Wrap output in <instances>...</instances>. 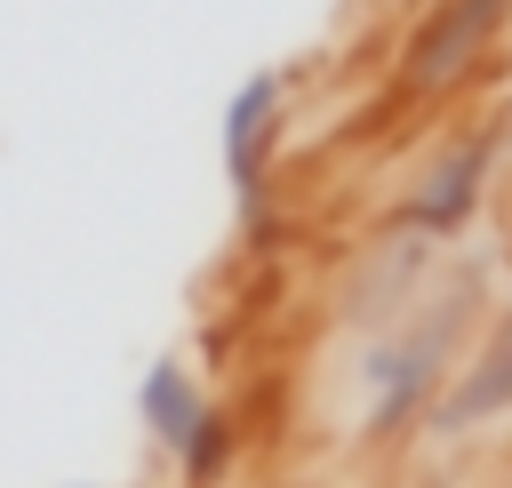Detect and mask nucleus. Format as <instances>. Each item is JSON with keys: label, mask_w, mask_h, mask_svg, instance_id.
I'll use <instances>...</instances> for the list:
<instances>
[{"label": "nucleus", "mask_w": 512, "mask_h": 488, "mask_svg": "<svg viewBox=\"0 0 512 488\" xmlns=\"http://www.w3.org/2000/svg\"><path fill=\"white\" fill-rule=\"evenodd\" d=\"M208 408H216V392H208V376H200L192 352H152L144 360V376H136V432H144V448L160 464L200 432Z\"/></svg>", "instance_id": "0eeeda50"}, {"label": "nucleus", "mask_w": 512, "mask_h": 488, "mask_svg": "<svg viewBox=\"0 0 512 488\" xmlns=\"http://www.w3.org/2000/svg\"><path fill=\"white\" fill-rule=\"evenodd\" d=\"M488 120H496V128H504V144H512V88L496 96V112H488Z\"/></svg>", "instance_id": "1a4fd4ad"}, {"label": "nucleus", "mask_w": 512, "mask_h": 488, "mask_svg": "<svg viewBox=\"0 0 512 488\" xmlns=\"http://www.w3.org/2000/svg\"><path fill=\"white\" fill-rule=\"evenodd\" d=\"M240 456H248V432H240V416L216 400V408L200 416V432L168 456V480H176V488H224V480L240 472Z\"/></svg>", "instance_id": "6e6552de"}, {"label": "nucleus", "mask_w": 512, "mask_h": 488, "mask_svg": "<svg viewBox=\"0 0 512 488\" xmlns=\"http://www.w3.org/2000/svg\"><path fill=\"white\" fill-rule=\"evenodd\" d=\"M496 312V264L488 256H440L432 288L352 352V440L360 448H400L424 432L448 368L464 360L472 328Z\"/></svg>", "instance_id": "f257e3e1"}, {"label": "nucleus", "mask_w": 512, "mask_h": 488, "mask_svg": "<svg viewBox=\"0 0 512 488\" xmlns=\"http://www.w3.org/2000/svg\"><path fill=\"white\" fill-rule=\"evenodd\" d=\"M440 256H448V248H424V240H408V232H384V224H376V240H368V248L344 264V280H336V320H344L352 336L392 328V320L432 288Z\"/></svg>", "instance_id": "39448f33"}, {"label": "nucleus", "mask_w": 512, "mask_h": 488, "mask_svg": "<svg viewBox=\"0 0 512 488\" xmlns=\"http://www.w3.org/2000/svg\"><path fill=\"white\" fill-rule=\"evenodd\" d=\"M64 488H96V480H64Z\"/></svg>", "instance_id": "9d476101"}, {"label": "nucleus", "mask_w": 512, "mask_h": 488, "mask_svg": "<svg viewBox=\"0 0 512 488\" xmlns=\"http://www.w3.org/2000/svg\"><path fill=\"white\" fill-rule=\"evenodd\" d=\"M504 416H512V304H496L472 328L464 360L448 368V384H440V400L424 416V440H472V432H488Z\"/></svg>", "instance_id": "423d86ee"}, {"label": "nucleus", "mask_w": 512, "mask_h": 488, "mask_svg": "<svg viewBox=\"0 0 512 488\" xmlns=\"http://www.w3.org/2000/svg\"><path fill=\"white\" fill-rule=\"evenodd\" d=\"M280 144H288V72L264 64L216 112V168H224V192H232V216L248 240L280 208Z\"/></svg>", "instance_id": "7ed1b4c3"}, {"label": "nucleus", "mask_w": 512, "mask_h": 488, "mask_svg": "<svg viewBox=\"0 0 512 488\" xmlns=\"http://www.w3.org/2000/svg\"><path fill=\"white\" fill-rule=\"evenodd\" d=\"M512 32V0H424V16L408 24L400 40V64H392V96L400 104H440L456 96Z\"/></svg>", "instance_id": "20e7f679"}, {"label": "nucleus", "mask_w": 512, "mask_h": 488, "mask_svg": "<svg viewBox=\"0 0 512 488\" xmlns=\"http://www.w3.org/2000/svg\"><path fill=\"white\" fill-rule=\"evenodd\" d=\"M496 168H504V128L496 120H464L448 128L424 168L408 176V192L384 208V232H408L424 248H464L488 216V192H496Z\"/></svg>", "instance_id": "f03ea898"}]
</instances>
